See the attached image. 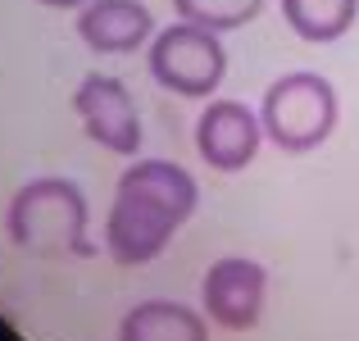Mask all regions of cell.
<instances>
[{
  "mask_svg": "<svg viewBox=\"0 0 359 341\" xmlns=\"http://www.w3.org/2000/svg\"><path fill=\"white\" fill-rule=\"evenodd\" d=\"M177 18L196 27H210V32H237V27H250L255 18L264 14V0H173Z\"/></svg>",
  "mask_w": 359,
  "mask_h": 341,
  "instance_id": "cell-11",
  "label": "cell"
},
{
  "mask_svg": "<svg viewBox=\"0 0 359 341\" xmlns=\"http://www.w3.org/2000/svg\"><path fill=\"white\" fill-rule=\"evenodd\" d=\"M264 300H269V273H264L259 260L223 255L201 278V309L223 333H250V328H259Z\"/></svg>",
  "mask_w": 359,
  "mask_h": 341,
  "instance_id": "cell-6",
  "label": "cell"
},
{
  "mask_svg": "<svg viewBox=\"0 0 359 341\" xmlns=\"http://www.w3.org/2000/svg\"><path fill=\"white\" fill-rule=\"evenodd\" d=\"M337 119H341L337 87L323 73H309V69L273 78L264 100H259L264 137L282 155H309V150H318L337 132Z\"/></svg>",
  "mask_w": 359,
  "mask_h": 341,
  "instance_id": "cell-3",
  "label": "cell"
},
{
  "mask_svg": "<svg viewBox=\"0 0 359 341\" xmlns=\"http://www.w3.org/2000/svg\"><path fill=\"white\" fill-rule=\"evenodd\" d=\"M73 114L82 119V132L96 141L100 150L118 159H137L141 155V114L132 100L128 82L114 73H87L73 91Z\"/></svg>",
  "mask_w": 359,
  "mask_h": 341,
  "instance_id": "cell-5",
  "label": "cell"
},
{
  "mask_svg": "<svg viewBox=\"0 0 359 341\" xmlns=\"http://www.w3.org/2000/svg\"><path fill=\"white\" fill-rule=\"evenodd\" d=\"M73 23L91 55H137L155 36V18L141 0H87Z\"/></svg>",
  "mask_w": 359,
  "mask_h": 341,
  "instance_id": "cell-8",
  "label": "cell"
},
{
  "mask_svg": "<svg viewBox=\"0 0 359 341\" xmlns=\"http://www.w3.org/2000/svg\"><path fill=\"white\" fill-rule=\"evenodd\" d=\"M146 69L164 91L182 100H210L228 78V51L223 36L196 23H168L164 32L150 36L146 46Z\"/></svg>",
  "mask_w": 359,
  "mask_h": 341,
  "instance_id": "cell-4",
  "label": "cell"
},
{
  "mask_svg": "<svg viewBox=\"0 0 359 341\" xmlns=\"http://www.w3.org/2000/svg\"><path fill=\"white\" fill-rule=\"evenodd\" d=\"M264 141L269 137H264L259 109L241 105L232 96H210V105L196 119V155L214 173H241V168H250Z\"/></svg>",
  "mask_w": 359,
  "mask_h": 341,
  "instance_id": "cell-7",
  "label": "cell"
},
{
  "mask_svg": "<svg viewBox=\"0 0 359 341\" xmlns=\"http://www.w3.org/2000/svg\"><path fill=\"white\" fill-rule=\"evenodd\" d=\"M41 5H50V9H82L87 0H41Z\"/></svg>",
  "mask_w": 359,
  "mask_h": 341,
  "instance_id": "cell-12",
  "label": "cell"
},
{
  "mask_svg": "<svg viewBox=\"0 0 359 341\" xmlns=\"http://www.w3.org/2000/svg\"><path fill=\"white\" fill-rule=\"evenodd\" d=\"M201 205V182L173 159H137L118 173L105 214V255L118 269H141L159 260L177 227Z\"/></svg>",
  "mask_w": 359,
  "mask_h": 341,
  "instance_id": "cell-1",
  "label": "cell"
},
{
  "mask_svg": "<svg viewBox=\"0 0 359 341\" xmlns=\"http://www.w3.org/2000/svg\"><path fill=\"white\" fill-rule=\"evenodd\" d=\"M287 27L309 46L341 41L359 18V0H278Z\"/></svg>",
  "mask_w": 359,
  "mask_h": 341,
  "instance_id": "cell-10",
  "label": "cell"
},
{
  "mask_svg": "<svg viewBox=\"0 0 359 341\" xmlns=\"http://www.w3.org/2000/svg\"><path fill=\"white\" fill-rule=\"evenodd\" d=\"M118 341H210V319L182 300H137L118 319Z\"/></svg>",
  "mask_w": 359,
  "mask_h": 341,
  "instance_id": "cell-9",
  "label": "cell"
},
{
  "mask_svg": "<svg viewBox=\"0 0 359 341\" xmlns=\"http://www.w3.org/2000/svg\"><path fill=\"white\" fill-rule=\"evenodd\" d=\"M5 232L18 250L36 260H87L91 241V205L73 178H32L9 196Z\"/></svg>",
  "mask_w": 359,
  "mask_h": 341,
  "instance_id": "cell-2",
  "label": "cell"
}]
</instances>
